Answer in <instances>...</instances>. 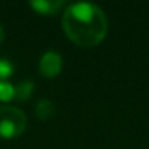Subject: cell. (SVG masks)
<instances>
[{"label":"cell","mask_w":149,"mask_h":149,"mask_svg":"<svg viewBox=\"0 0 149 149\" xmlns=\"http://www.w3.org/2000/svg\"><path fill=\"white\" fill-rule=\"evenodd\" d=\"M34 90H36V85L31 80H23L19 84L15 85V98L18 101H27L32 96Z\"/></svg>","instance_id":"cell-6"},{"label":"cell","mask_w":149,"mask_h":149,"mask_svg":"<svg viewBox=\"0 0 149 149\" xmlns=\"http://www.w3.org/2000/svg\"><path fill=\"white\" fill-rule=\"evenodd\" d=\"M29 7L39 15H55L64 7L63 0H31Z\"/></svg>","instance_id":"cell-4"},{"label":"cell","mask_w":149,"mask_h":149,"mask_svg":"<svg viewBox=\"0 0 149 149\" xmlns=\"http://www.w3.org/2000/svg\"><path fill=\"white\" fill-rule=\"evenodd\" d=\"M39 71L45 79H55L63 71V58L58 52L48 50L42 55L39 63Z\"/></svg>","instance_id":"cell-3"},{"label":"cell","mask_w":149,"mask_h":149,"mask_svg":"<svg viewBox=\"0 0 149 149\" xmlns=\"http://www.w3.org/2000/svg\"><path fill=\"white\" fill-rule=\"evenodd\" d=\"M34 111H36V116L39 120H48L52 119L53 116H55V104H53V101L47 100V98H42V100H39L36 103V107H34Z\"/></svg>","instance_id":"cell-5"},{"label":"cell","mask_w":149,"mask_h":149,"mask_svg":"<svg viewBox=\"0 0 149 149\" xmlns=\"http://www.w3.org/2000/svg\"><path fill=\"white\" fill-rule=\"evenodd\" d=\"M3 39H5V32H3V26L0 24V43L3 42Z\"/></svg>","instance_id":"cell-9"},{"label":"cell","mask_w":149,"mask_h":149,"mask_svg":"<svg viewBox=\"0 0 149 149\" xmlns=\"http://www.w3.org/2000/svg\"><path fill=\"white\" fill-rule=\"evenodd\" d=\"M61 24L68 39L84 48L100 45L109 31L106 13L98 5L87 2L69 5L63 13Z\"/></svg>","instance_id":"cell-1"},{"label":"cell","mask_w":149,"mask_h":149,"mask_svg":"<svg viewBox=\"0 0 149 149\" xmlns=\"http://www.w3.org/2000/svg\"><path fill=\"white\" fill-rule=\"evenodd\" d=\"M13 74H15V66L11 64V61L0 58V80H7Z\"/></svg>","instance_id":"cell-8"},{"label":"cell","mask_w":149,"mask_h":149,"mask_svg":"<svg viewBox=\"0 0 149 149\" xmlns=\"http://www.w3.org/2000/svg\"><path fill=\"white\" fill-rule=\"evenodd\" d=\"M15 98V85L7 80H0V101L8 103Z\"/></svg>","instance_id":"cell-7"},{"label":"cell","mask_w":149,"mask_h":149,"mask_svg":"<svg viewBox=\"0 0 149 149\" xmlns=\"http://www.w3.org/2000/svg\"><path fill=\"white\" fill-rule=\"evenodd\" d=\"M27 127V116L19 107L0 106V138L11 139L23 135Z\"/></svg>","instance_id":"cell-2"}]
</instances>
